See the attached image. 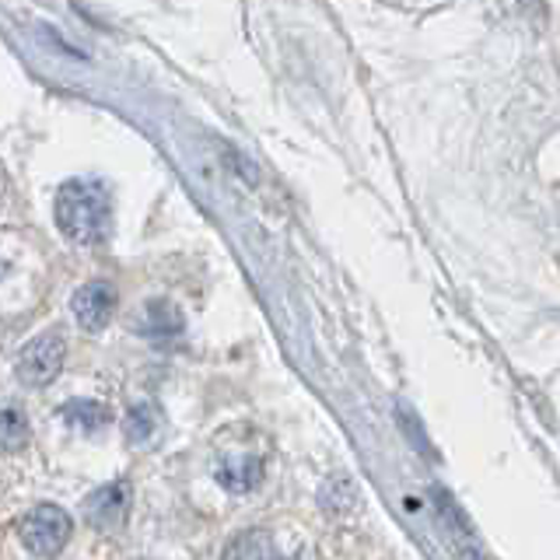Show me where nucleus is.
<instances>
[{
  "label": "nucleus",
  "instance_id": "nucleus-1",
  "mask_svg": "<svg viewBox=\"0 0 560 560\" xmlns=\"http://www.w3.org/2000/svg\"><path fill=\"white\" fill-rule=\"evenodd\" d=\"M109 189L102 183L70 179L57 192V228L74 245H98L109 235Z\"/></svg>",
  "mask_w": 560,
  "mask_h": 560
},
{
  "label": "nucleus",
  "instance_id": "nucleus-2",
  "mask_svg": "<svg viewBox=\"0 0 560 560\" xmlns=\"http://www.w3.org/2000/svg\"><path fill=\"white\" fill-rule=\"evenodd\" d=\"M70 529H74V522H70V515L63 512V508L43 501L22 518V542H25V550H32V553L52 557V553H60L67 547Z\"/></svg>",
  "mask_w": 560,
  "mask_h": 560
},
{
  "label": "nucleus",
  "instance_id": "nucleus-3",
  "mask_svg": "<svg viewBox=\"0 0 560 560\" xmlns=\"http://www.w3.org/2000/svg\"><path fill=\"white\" fill-rule=\"evenodd\" d=\"M63 354H67V347L60 332H43V337H35L22 354H18V378L32 385V389H43V385H49L60 375Z\"/></svg>",
  "mask_w": 560,
  "mask_h": 560
},
{
  "label": "nucleus",
  "instance_id": "nucleus-4",
  "mask_svg": "<svg viewBox=\"0 0 560 560\" xmlns=\"http://www.w3.org/2000/svg\"><path fill=\"white\" fill-rule=\"evenodd\" d=\"M70 305H74V319H78L81 329L98 332V329L109 326L113 312H116V291L105 284V280H92V284L78 288L74 302H70Z\"/></svg>",
  "mask_w": 560,
  "mask_h": 560
},
{
  "label": "nucleus",
  "instance_id": "nucleus-5",
  "mask_svg": "<svg viewBox=\"0 0 560 560\" xmlns=\"http://www.w3.org/2000/svg\"><path fill=\"white\" fill-rule=\"evenodd\" d=\"M214 477L228 494H249L262 480V459L256 452H228L218 459Z\"/></svg>",
  "mask_w": 560,
  "mask_h": 560
},
{
  "label": "nucleus",
  "instance_id": "nucleus-6",
  "mask_svg": "<svg viewBox=\"0 0 560 560\" xmlns=\"http://www.w3.org/2000/svg\"><path fill=\"white\" fill-rule=\"evenodd\" d=\"M127 512V487L122 483H109V487H98L92 498H84V518L92 525H116Z\"/></svg>",
  "mask_w": 560,
  "mask_h": 560
},
{
  "label": "nucleus",
  "instance_id": "nucleus-7",
  "mask_svg": "<svg viewBox=\"0 0 560 560\" xmlns=\"http://www.w3.org/2000/svg\"><path fill=\"white\" fill-rule=\"evenodd\" d=\"M221 560H280V553L273 550L267 533H242L228 542Z\"/></svg>",
  "mask_w": 560,
  "mask_h": 560
},
{
  "label": "nucleus",
  "instance_id": "nucleus-8",
  "mask_svg": "<svg viewBox=\"0 0 560 560\" xmlns=\"http://www.w3.org/2000/svg\"><path fill=\"white\" fill-rule=\"evenodd\" d=\"M60 417L67 420L70 428H78V431H84V434H95L98 428L109 424V410H105L102 402H88V399L67 402V407L60 410Z\"/></svg>",
  "mask_w": 560,
  "mask_h": 560
},
{
  "label": "nucleus",
  "instance_id": "nucleus-9",
  "mask_svg": "<svg viewBox=\"0 0 560 560\" xmlns=\"http://www.w3.org/2000/svg\"><path fill=\"white\" fill-rule=\"evenodd\" d=\"M144 332L154 340H172L183 332V315L165 302H151L144 315Z\"/></svg>",
  "mask_w": 560,
  "mask_h": 560
},
{
  "label": "nucleus",
  "instance_id": "nucleus-10",
  "mask_svg": "<svg viewBox=\"0 0 560 560\" xmlns=\"http://www.w3.org/2000/svg\"><path fill=\"white\" fill-rule=\"evenodd\" d=\"M28 445V424L22 410H0V452H22Z\"/></svg>",
  "mask_w": 560,
  "mask_h": 560
},
{
  "label": "nucleus",
  "instance_id": "nucleus-11",
  "mask_svg": "<svg viewBox=\"0 0 560 560\" xmlns=\"http://www.w3.org/2000/svg\"><path fill=\"white\" fill-rule=\"evenodd\" d=\"M122 431H127V438L133 445L151 442L154 431H158V410L151 407V402H140V407H133L127 413V420H122Z\"/></svg>",
  "mask_w": 560,
  "mask_h": 560
}]
</instances>
